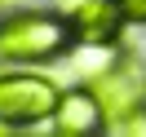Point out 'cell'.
I'll list each match as a JSON object with an SVG mask.
<instances>
[{
    "mask_svg": "<svg viewBox=\"0 0 146 137\" xmlns=\"http://www.w3.org/2000/svg\"><path fill=\"white\" fill-rule=\"evenodd\" d=\"M58 97L62 89L40 71H0V119L18 133L53 119Z\"/></svg>",
    "mask_w": 146,
    "mask_h": 137,
    "instance_id": "obj_2",
    "label": "cell"
},
{
    "mask_svg": "<svg viewBox=\"0 0 146 137\" xmlns=\"http://www.w3.org/2000/svg\"><path fill=\"white\" fill-rule=\"evenodd\" d=\"M80 49L71 18L62 13H13L0 22V62H58Z\"/></svg>",
    "mask_w": 146,
    "mask_h": 137,
    "instance_id": "obj_1",
    "label": "cell"
},
{
    "mask_svg": "<svg viewBox=\"0 0 146 137\" xmlns=\"http://www.w3.org/2000/svg\"><path fill=\"white\" fill-rule=\"evenodd\" d=\"M53 133L58 137H102L111 124L102 97L89 89V84H75V89H62L58 97V111H53Z\"/></svg>",
    "mask_w": 146,
    "mask_h": 137,
    "instance_id": "obj_4",
    "label": "cell"
},
{
    "mask_svg": "<svg viewBox=\"0 0 146 137\" xmlns=\"http://www.w3.org/2000/svg\"><path fill=\"white\" fill-rule=\"evenodd\" d=\"M53 137H58V133H53Z\"/></svg>",
    "mask_w": 146,
    "mask_h": 137,
    "instance_id": "obj_9",
    "label": "cell"
},
{
    "mask_svg": "<svg viewBox=\"0 0 146 137\" xmlns=\"http://www.w3.org/2000/svg\"><path fill=\"white\" fill-rule=\"evenodd\" d=\"M66 18H71L80 44H115L124 22H128L124 9H119V0H84L80 9H71Z\"/></svg>",
    "mask_w": 146,
    "mask_h": 137,
    "instance_id": "obj_5",
    "label": "cell"
},
{
    "mask_svg": "<svg viewBox=\"0 0 146 137\" xmlns=\"http://www.w3.org/2000/svg\"><path fill=\"white\" fill-rule=\"evenodd\" d=\"M53 5H58V9H66V13H71V9H80L84 0H53Z\"/></svg>",
    "mask_w": 146,
    "mask_h": 137,
    "instance_id": "obj_8",
    "label": "cell"
},
{
    "mask_svg": "<svg viewBox=\"0 0 146 137\" xmlns=\"http://www.w3.org/2000/svg\"><path fill=\"white\" fill-rule=\"evenodd\" d=\"M115 137H146V106L119 119V124H115Z\"/></svg>",
    "mask_w": 146,
    "mask_h": 137,
    "instance_id": "obj_6",
    "label": "cell"
},
{
    "mask_svg": "<svg viewBox=\"0 0 146 137\" xmlns=\"http://www.w3.org/2000/svg\"><path fill=\"white\" fill-rule=\"evenodd\" d=\"M119 9L128 22H146V0H119Z\"/></svg>",
    "mask_w": 146,
    "mask_h": 137,
    "instance_id": "obj_7",
    "label": "cell"
},
{
    "mask_svg": "<svg viewBox=\"0 0 146 137\" xmlns=\"http://www.w3.org/2000/svg\"><path fill=\"white\" fill-rule=\"evenodd\" d=\"M89 89L102 97V106H106L111 124H119L124 115H133V111L146 106V71L133 62V58H124V53H119L115 66H111L106 75H98Z\"/></svg>",
    "mask_w": 146,
    "mask_h": 137,
    "instance_id": "obj_3",
    "label": "cell"
}]
</instances>
